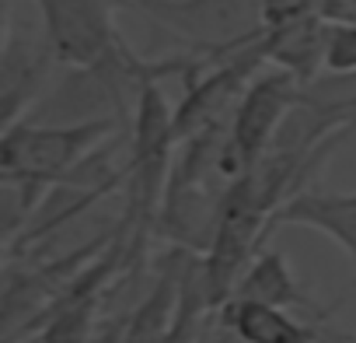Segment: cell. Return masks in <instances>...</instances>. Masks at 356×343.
I'll use <instances>...</instances> for the list:
<instances>
[{
    "label": "cell",
    "instance_id": "obj_1",
    "mask_svg": "<svg viewBox=\"0 0 356 343\" xmlns=\"http://www.w3.org/2000/svg\"><path fill=\"white\" fill-rule=\"evenodd\" d=\"M119 119L95 123H32L4 126L0 137V179H25L42 190L63 183L102 144L122 133Z\"/></svg>",
    "mask_w": 356,
    "mask_h": 343
},
{
    "label": "cell",
    "instance_id": "obj_2",
    "mask_svg": "<svg viewBox=\"0 0 356 343\" xmlns=\"http://www.w3.org/2000/svg\"><path fill=\"white\" fill-rule=\"evenodd\" d=\"M203 56H224L266 36V0H119Z\"/></svg>",
    "mask_w": 356,
    "mask_h": 343
},
{
    "label": "cell",
    "instance_id": "obj_3",
    "mask_svg": "<svg viewBox=\"0 0 356 343\" xmlns=\"http://www.w3.org/2000/svg\"><path fill=\"white\" fill-rule=\"evenodd\" d=\"M42 39L60 67H91L122 46L108 0H35Z\"/></svg>",
    "mask_w": 356,
    "mask_h": 343
},
{
    "label": "cell",
    "instance_id": "obj_4",
    "mask_svg": "<svg viewBox=\"0 0 356 343\" xmlns=\"http://www.w3.org/2000/svg\"><path fill=\"white\" fill-rule=\"evenodd\" d=\"M300 98H304V84L280 67L259 74L248 84L231 119V147L241 158L245 172L273 147V140L280 137L283 123L300 105Z\"/></svg>",
    "mask_w": 356,
    "mask_h": 343
},
{
    "label": "cell",
    "instance_id": "obj_5",
    "mask_svg": "<svg viewBox=\"0 0 356 343\" xmlns=\"http://www.w3.org/2000/svg\"><path fill=\"white\" fill-rule=\"evenodd\" d=\"M217 315L245 343H356L353 336L332 329L328 322L300 319L297 312L273 308V305H262V301L231 298Z\"/></svg>",
    "mask_w": 356,
    "mask_h": 343
},
{
    "label": "cell",
    "instance_id": "obj_6",
    "mask_svg": "<svg viewBox=\"0 0 356 343\" xmlns=\"http://www.w3.org/2000/svg\"><path fill=\"white\" fill-rule=\"evenodd\" d=\"M56 63L49 43L15 39V25H4V60H0V102H4V126L22 123L39 98L46 95L49 67Z\"/></svg>",
    "mask_w": 356,
    "mask_h": 343
},
{
    "label": "cell",
    "instance_id": "obj_7",
    "mask_svg": "<svg viewBox=\"0 0 356 343\" xmlns=\"http://www.w3.org/2000/svg\"><path fill=\"white\" fill-rule=\"evenodd\" d=\"M234 298H245V301H262V305H273V308H286V312H300L314 322H328L332 308L321 305L293 273L286 252L280 249H262L252 266L245 270V277L238 280L234 287Z\"/></svg>",
    "mask_w": 356,
    "mask_h": 343
},
{
    "label": "cell",
    "instance_id": "obj_8",
    "mask_svg": "<svg viewBox=\"0 0 356 343\" xmlns=\"http://www.w3.org/2000/svg\"><path fill=\"white\" fill-rule=\"evenodd\" d=\"M189 259H193L189 249H175V245L168 249L150 291L133 308V315H126L122 343H168V336L175 329L178 301H182V277H186Z\"/></svg>",
    "mask_w": 356,
    "mask_h": 343
},
{
    "label": "cell",
    "instance_id": "obj_9",
    "mask_svg": "<svg viewBox=\"0 0 356 343\" xmlns=\"http://www.w3.org/2000/svg\"><path fill=\"white\" fill-rule=\"evenodd\" d=\"M332 22L325 15H304L286 25H273L262 36L266 63L290 70L300 84H311L314 74L325 67V46H328Z\"/></svg>",
    "mask_w": 356,
    "mask_h": 343
},
{
    "label": "cell",
    "instance_id": "obj_10",
    "mask_svg": "<svg viewBox=\"0 0 356 343\" xmlns=\"http://www.w3.org/2000/svg\"><path fill=\"white\" fill-rule=\"evenodd\" d=\"M276 224H297V228L321 231L335 245H342V252L356 263V193L304 190L273 214V228Z\"/></svg>",
    "mask_w": 356,
    "mask_h": 343
},
{
    "label": "cell",
    "instance_id": "obj_11",
    "mask_svg": "<svg viewBox=\"0 0 356 343\" xmlns=\"http://www.w3.org/2000/svg\"><path fill=\"white\" fill-rule=\"evenodd\" d=\"M325 70L332 74H356V22H342L328 29L325 46Z\"/></svg>",
    "mask_w": 356,
    "mask_h": 343
},
{
    "label": "cell",
    "instance_id": "obj_12",
    "mask_svg": "<svg viewBox=\"0 0 356 343\" xmlns=\"http://www.w3.org/2000/svg\"><path fill=\"white\" fill-rule=\"evenodd\" d=\"M196 343H245L234 329H227L224 322H220V315L213 312L210 319H207V326H203V333H200V340Z\"/></svg>",
    "mask_w": 356,
    "mask_h": 343
},
{
    "label": "cell",
    "instance_id": "obj_13",
    "mask_svg": "<svg viewBox=\"0 0 356 343\" xmlns=\"http://www.w3.org/2000/svg\"><path fill=\"white\" fill-rule=\"evenodd\" d=\"M342 109H346L349 116H356V95H349V98H342Z\"/></svg>",
    "mask_w": 356,
    "mask_h": 343
}]
</instances>
